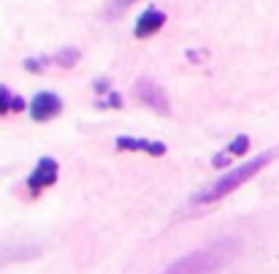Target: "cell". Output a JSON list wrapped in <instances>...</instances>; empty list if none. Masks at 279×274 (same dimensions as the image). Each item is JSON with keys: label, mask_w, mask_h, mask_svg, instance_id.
I'll return each mask as SVG.
<instances>
[{"label": "cell", "mask_w": 279, "mask_h": 274, "mask_svg": "<svg viewBox=\"0 0 279 274\" xmlns=\"http://www.w3.org/2000/svg\"><path fill=\"white\" fill-rule=\"evenodd\" d=\"M236 253H239V244L233 239H220V242H212L184 258L173 261L163 274H217L236 258Z\"/></svg>", "instance_id": "1"}, {"label": "cell", "mask_w": 279, "mask_h": 274, "mask_svg": "<svg viewBox=\"0 0 279 274\" xmlns=\"http://www.w3.org/2000/svg\"><path fill=\"white\" fill-rule=\"evenodd\" d=\"M277 155H279V149H271V152H263V155L252 157V160H247L244 166L233 168V171H228V174H223L220 179H214L209 188H203L201 193L195 196V204H212V201H220V198L230 196L236 188H241L244 182H249V179H252L260 168L269 166Z\"/></svg>", "instance_id": "2"}, {"label": "cell", "mask_w": 279, "mask_h": 274, "mask_svg": "<svg viewBox=\"0 0 279 274\" xmlns=\"http://www.w3.org/2000/svg\"><path fill=\"white\" fill-rule=\"evenodd\" d=\"M133 95H136V101H141L144 106L155 109V112H160L163 117H168L171 114V101H168L166 90L158 84V81L152 79H138L136 84H133Z\"/></svg>", "instance_id": "3"}, {"label": "cell", "mask_w": 279, "mask_h": 274, "mask_svg": "<svg viewBox=\"0 0 279 274\" xmlns=\"http://www.w3.org/2000/svg\"><path fill=\"white\" fill-rule=\"evenodd\" d=\"M57 174H60V163H57L55 157H41L38 166L33 168V174L27 177V188H30V193L36 196L44 188L55 185L57 182Z\"/></svg>", "instance_id": "4"}, {"label": "cell", "mask_w": 279, "mask_h": 274, "mask_svg": "<svg viewBox=\"0 0 279 274\" xmlns=\"http://www.w3.org/2000/svg\"><path fill=\"white\" fill-rule=\"evenodd\" d=\"M27 109H30V117L36 122H49V120H55L57 114H60L62 101L55 95V92H38Z\"/></svg>", "instance_id": "5"}, {"label": "cell", "mask_w": 279, "mask_h": 274, "mask_svg": "<svg viewBox=\"0 0 279 274\" xmlns=\"http://www.w3.org/2000/svg\"><path fill=\"white\" fill-rule=\"evenodd\" d=\"M117 149H130V152H147V155H166V144L163 141H147V138H130V136H119L117 138Z\"/></svg>", "instance_id": "6"}, {"label": "cell", "mask_w": 279, "mask_h": 274, "mask_svg": "<svg viewBox=\"0 0 279 274\" xmlns=\"http://www.w3.org/2000/svg\"><path fill=\"white\" fill-rule=\"evenodd\" d=\"M166 25V14L158 8H149V11H144L141 16H138V22H136V38H149V36H155V33L160 30V27Z\"/></svg>", "instance_id": "7"}, {"label": "cell", "mask_w": 279, "mask_h": 274, "mask_svg": "<svg viewBox=\"0 0 279 274\" xmlns=\"http://www.w3.org/2000/svg\"><path fill=\"white\" fill-rule=\"evenodd\" d=\"M22 109H25V101L16 98V95H11L5 87H0V114H5V112H22Z\"/></svg>", "instance_id": "8"}, {"label": "cell", "mask_w": 279, "mask_h": 274, "mask_svg": "<svg viewBox=\"0 0 279 274\" xmlns=\"http://www.w3.org/2000/svg\"><path fill=\"white\" fill-rule=\"evenodd\" d=\"M247 149H249V138H247V136H236L233 141H230L228 152H230V155H244Z\"/></svg>", "instance_id": "9"}, {"label": "cell", "mask_w": 279, "mask_h": 274, "mask_svg": "<svg viewBox=\"0 0 279 274\" xmlns=\"http://www.w3.org/2000/svg\"><path fill=\"white\" fill-rule=\"evenodd\" d=\"M55 60H57V63H62V66H73V63L79 60V52H76V49H62L60 55L55 57Z\"/></svg>", "instance_id": "10"}, {"label": "cell", "mask_w": 279, "mask_h": 274, "mask_svg": "<svg viewBox=\"0 0 279 274\" xmlns=\"http://www.w3.org/2000/svg\"><path fill=\"white\" fill-rule=\"evenodd\" d=\"M98 106L101 109H106V106H114V109H122V98L117 95V92H109L103 101H98Z\"/></svg>", "instance_id": "11"}, {"label": "cell", "mask_w": 279, "mask_h": 274, "mask_svg": "<svg viewBox=\"0 0 279 274\" xmlns=\"http://www.w3.org/2000/svg\"><path fill=\"white\" fill-rule=\"evenodd\" d=\"M114 3H117V8H125V5L133 3V0H114Z\"/></svg>", "instance_id": "12"}]
</instances>
